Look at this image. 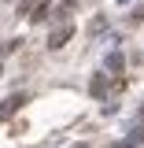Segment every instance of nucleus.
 I'll return each instance as SVG.
<instances>
[{
  "mask_svg": "<svg viewBox=\"0 0 144 148\" xmlns=\"http://www.w3.org/2000/svg\"><path fill=\"white\" fill-rule=\"evenodd\" d=\"M70 37H74V22H59L52 34H48V48H63Z\"/></svg>",
  "mask_w": 144,
  "mask_h": 148,
  "instance_id": "obj_2",
  "label": "nucleus"
},
{
  "mask_svg": "<svg viewBox=\"0 0 144 148\" xmlns=\"http://www.w3.org/2000/svg\"><path fill=\"white\" fill-rule=\"evenodd\" d=\"M0 74H4V63H0Z\"/></svg>",
  "mask_w": 144,
  "mask_h": 148,
  "instance_id": "obj_8",
  "label": "nucleus"
},
{
  "mask_svg": "<svg viewBox=\"0 0 144 148\" xmlns=\"http://www.w3.org/2000/svg\"><path fill=\"white\" fill-rule=\"evenodd\" d=\"M22 104H30V96H26V92H11V96L0 104V122H8V119H11V115H15Z\"/></svg>",
  "mask_w": 144,
  "mask_h": 148,
  "instance_id": "obj_1",
  "label": "nucleus"
},
{
  "mask_svg": "<svg viewBox=\"0 0 144 148\" xmlns=\"http://www.w3.org/2000/svg\"><path fill=\"white\" fill-rule=\"evenodd\" d=\"M122 67H126V59H122V56H118V52H111V56H107V71H115V74H122Z\"/></svg>",
  "mask_w": 144,
  "mask_h": 148,
  "instance_id": "obj_4",
  "label": "nucleus"
},
{
  "mask_svg": "<svg viewBox=\"0 0 144 148\" xmlns=\"http://www.w3.org/2000/svg\"><path fill=\"white\" fill-rule=\"evenodd\" d=\"M33 4H37V0H22V4H18V15H30V11H33Z\"/></svg>",
  "mask_w": 144,
  "mask_h": 148,
  "instance_id": "obj_5",
  "label": "nucleus"
},
{
  "mask_svg": "<svg viewBox=\"0 0 144 148\" xmlns=\"http://www.w3.org/2000/svg\"><path fill=\"white\" fill-rule=\"evenodd\" d=\"M141 122H144V104H141Z\"/></svg>",
  "mask_w": 144,
  "mask_h": 148,
  "instance_id": "obj_7",
  "label": "nucleus"
},
{
  "mask_svg": "<svg viewBox=\"0 0 144 148\" xmlns=\"http://www.w3.org/2000/svg\"><path fill=\"white\" fill-rule=\"evenodd\" d=\"M89 92H92V96H104V92H107V74H96L92 85H89Z\"/></svg>",
  "mask_w": 144,
  "mask_h": 148,
  "instance_id": "obj_3",
  "label": "nucleus"
},
{
  "mask_svg": "<svg viewBox=\"0 0 144 148\" xmlns=\"http://www.w3.org/2000/svg\"><path fill=\"white\" fill-rule=\"evenodd\" d=\"M129 18H133V22H144V4H141V8H137V11H133Z\"/></svg>",
  "mask_w": 144,
  "mask_h": 148,
  "instance_id": "obj_6",
  "label": "nucleus"
}]
</instances>
